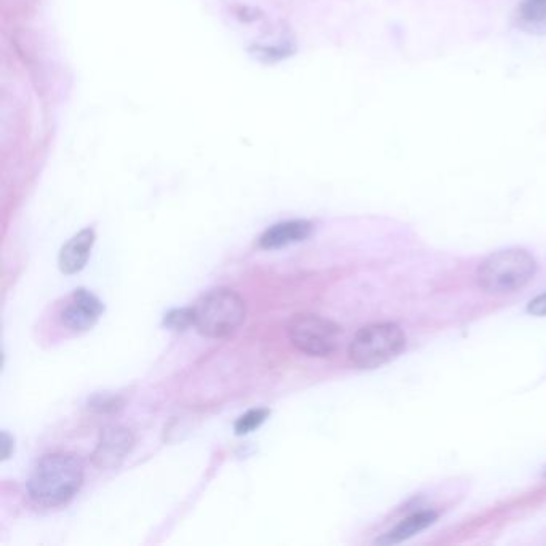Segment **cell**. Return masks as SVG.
I'll list each match as a JSON object with an SVG mask.
<instances>
[{
  "instance_id": "3957f363",
  "label": "cell",
  "mask_w": 546,
  "mask_h": 546,
  "mask_svg": "<svg viewBox=\"0 0 546 546\" xmlns=\"http://www.w3.org/2000/svg\"><path fill=\"white\" fill-rule=\"evenodd\" d=\"M537 273V261L527 250L506 249L490 255L478 271V282L489 294L522 289Z\"/></svg>"
},
{
  "instance_id": "e0dca14e",
  "label": "cell",
  "mask_w": 546,
  "mask_h": 546,
  "mask_svg": "<svg viewBox=\"0 0 546 546\" xmlns=\"http://www.w3.org/2000/svg\"><path fill=\"white\" fill-rule=\"evenodd\" d=\"M543 476H545V478H546V466H545V468H543Z\"/></svg>"
},
{
  "instance_id": "7a4b0ae2",
  "label": "cell",
  "mask_w": 546,
  "mask_h": 546,
  "mask_svg": "<svg viewBox=\"0 0 546 546\" xmlns=\"http://www.w3.org/2000/svg\"><path fill=\"white\" fill-rule=\"evenodd\" d=\"M245 314L244 298L228 287H220L197 300L193 306V327L204 337L226 338L244 324Z\"/></svg>"
},
{
  "instance_id": "5bb4252c",
  "label": "cell",
  "mask_w": 546,
  "mask_h": 546,
  "mask_svg": "<svg viewBox=\"0 0 546 546\" xmlns=\"http://www.w3.org/2000/svg\"><path fill=\"white\" fill-rule=\"evenodd\" d=\"M122 401L119 396H108V394H97L90 399L89 407L98 414H109L116 412L121 407Z\"/></svg>"
},
{
  "instance_id": "8fae6325",
  "label": "cell",
  "mask_w": 546,
  "mask_h": 546,
  "mask_svg": "<svg viewBox=\"0 0 546 546\" xmlns=\"http://www.w3.org/2000/svg\"><path fill=\"white\" fill-rule=\"evenodd\" d=\"M518 26L535 36H546V0H522Z\"/></svg>"
},
{
  "instance_id": "30bf717a",
  "label": "cell",
  "mask_w": 546,
  "mask_h": 546,
  "mask_svg": "<svg viewBox=\"0 0 546 546\" xmlns=\"http://www.w3.org/2000/svg\"><path fill=\"white\" fill-rule=\"evenodd\" d=\"M436 519H438V514L434 511L412 514L409 518L404 519L399 526L394 527L391 532L378 538L377 543L378 545H394V543L404 542L407 538L414 537L418 532L433 526Z\"/></svg>"
},
{
  "instance_id": "5b68a950",
  "label": "cell",
  "mask_w": 546,
  "mask_h": 546,
  "mask_svg": "<svg viewBox=\"0 0 546 546\" xmlns=\"http://www.w3.org/2000/svg\"><path fill=\"white\" fill-rule=\"evenodd\" d=\"M287 335L295 350L311 358H327L335 353L342 329L318 314H298L290 319Z\"/></svg>"
},
{
  "instance_id": "2e32d148",
  "label": "cell",
  "mask_w": 546,
  "mask_h": 546,
  "mask_svg": "<svg viewBox=\"0 0 546 546\" xmlns=\"http://www.w3.org/2000/svg\"><path fill=\"white\" fill-rule=\"evenodd\" d=\"M0 447H2V460H7L13 452V438H10V434L7 431H2Z\"/></svg>"
},
{
  "instance_id": "7c38bea8",
  "label": "cell",
  "mask_w": 546,
  "mask_h": 546,
  "mask_svg": "<svg viewBox=\"0 0 546 546\" xmlns=\"http://www.w3.org/2000/svg\"><path fill=\"white\" fill-rule=\"evenodd\" d=\"M269 414L271 412L268 409L249 410L242 417L237 418V422L234 423V431H236L237 436L252 433V431L257 430V428H260L266 422Z\"/></svg>"
},
{
  "instance_id": "52a82bcc",
  "label": "cell",
  "mask_w": 546,
  "mask_h": 546,
  "mask_svg": "<svg viewBox=\"0 0 546 546\" xmlns=\"http://www.w3.org/2000/svg\"><path fill=\"white\" fill-rule=\"evenodd\" d=\"M105 311V306L97 295L85 289H77L73 300L61 311V322L74 332H85L92 329Z\"/></svg>"
},
{
  "instance_id": "6da1fadb",
  "label": "cell",
  "mask_w": 546,
  "mask_h": 546,
  "mask_svg": "<svg viewBox=\"0 0 546 546\" xmlns=\"http://www.w3.org/2000/svg\"><path fill=\"white\" fill-rule=\"evenodd\" d=\"M84 484V463L73 454H49L29 474L28 495L45 508L66 505Z\"/></svg>"
},
{
  "instance_id": "277c9868",
  "label": "cell",
  "mask_w": 546,
  "mask_h": 546,
  "mask_svg": "<svg viewBox=\"0 0 546 546\" xmlns=\"http://www.w3.org/2000/svg\"><path fill=\"white\" fill-rule=\"evenodd\" d=\"M404 330L393 322L364 327L350 343L351 362L359 369H377L398 358L406 350Z\"/></svg>"
},
{
  "instance_id": "ba28073f",
  "label": "cell",
  "mask_w": 546,
  "mask_h": 546,
  "mask_svg": "<svg viewBox=\"0 0 546 546\" xmlns=\"http://www.w3.org/2000/svg\"><path fill=\"white\" fill-rule=\"evenodd\" d=\"M314 233V225L308 220L282 221L278 225L271 226L261 234L258 245L265 250H278L289 247L292 244L310 239Z\"/></svg>"
},
{
  "instance_id": "9c48e42d",
  "label": "cell",
  "mask_w": 546,
  "mask_h": 546,
  "mask_svg": "<svg viewBox=\"0 0 546 546\" xmlns=\"http://www.w3.org/2000/svg\"><path fill=\"white\" fill-rule=\"evenodd\" d=\"M93 244H95V231L93 228H85L76 236L71 237L63 247H61L60 255H58V268L61 273L77 274L85 268L89 261L90 253H92Z\"/></svg>"
},
{
  "instance_id": "9a60e30c",
  "label": "cell",
  "mask_w": 546,
  "mask_h": 546,
  "mask_svg": "<svg viewBox=\"0 0 546 546\" xmlns=\"http://www.w3.org/2000/svg\"><path fill=\"white\" fill-rule=\"evenodd\" d=\"M527 311L532 316H538V318L546 316V294L538 295L534 300H530L529 305H527Z\"/></svg>"
},
{
  "instance_id": "4fadbf2b",
  "label": "cell",
  "mask_w": 546,
  "mask_h": 546,
  "mask_svg": "<svg viewBox=\"0 0 546 546\" xmlns=\"http://www.w3.org/2000/svg\"><path fill=\"white\" fill-rule=\"evenodd\" d=\"M193 308H177V310L169 311L165 314L164 326L170 330H186L193 326Z\"/></svg>"
},
{
  "instance_id": "8992f818",
  "label": "cell",
  "mask_w": 546,
  "mask_h": 546,
  "mask_svg": "<svg viewBox=\"0 0 546 546\" xmlns=\"http://www.w3.org/2000/svg\"><path fill=\"white\" fill-rule=\"evenodd\" d=\"M133 444L135 438L129 428L121 425L106 426L93 450V465L100 470H116L132 452Z\"/></svg>"
}]
</instances>
